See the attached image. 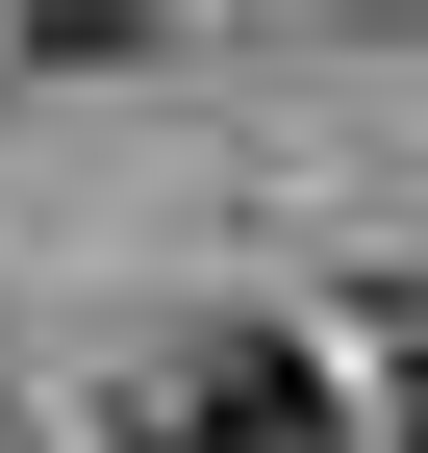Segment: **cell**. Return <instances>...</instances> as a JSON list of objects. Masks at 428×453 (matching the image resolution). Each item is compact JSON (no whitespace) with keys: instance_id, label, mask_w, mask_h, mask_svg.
Segmentation results:
<instances>
[{"instance_id":"1","label":"cell","mask_w":428,"mask_h":453,"mask_svg":"<svg viewBox=\"0 0 428 453\" xmlns=\"http://www.w3.org/2000/svg\"><path fill=\"white\" fill-rule=\"evenodd\" d=\"M126 453H328V378H302L278 327H202V353H151Z\"/></svg>"},{"instance_id":"2","label":"cell","mask_w":428,"mask_h":453,"mask_svg":"<svg viewBox=\"0 0 428 453\" xmlns=\"http://www.w3.org/2000/svg\"><path fill=\"white\" fill-rule=\"evenodd\" d=\"M0 26H26V50H76V76H101V50H151L177 0H0Z\"/></svg>"},{"instance_id":"3","label":"cell","mask_w":428,"mask_h":453,"mask_svg":"<svg viewBox=\"0 0 428 453\" xmlns=\"http://www.w3.org/2000/svg\"><path fill=\"white\" fill-rule=\"evenodd\" d=\"M403 453H428V378H403Z\"/></svg>"}]
</instances>
